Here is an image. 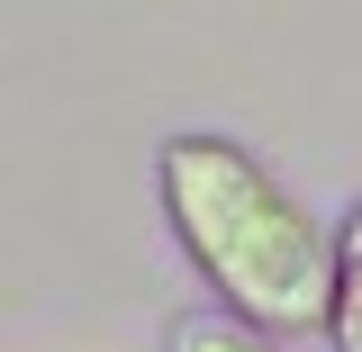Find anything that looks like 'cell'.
<instances>
[{
    "instance_id": "6da1fadb",
    "label": "cell",
    "mask_w": 362,
    "mask_h": 352,
    "mask_svg": "<svg viewBox=\"0 0 362 352\" xmlns=\"http://www.w3.org/2000/svg\"><path fill=\"white\" fill-rule=\"evenodd\" d=\"M154 190H163V217H173L181 253L209 271L226 316H245L263 334L326 325V308H335V235H317V217L245 145L199 135V127L163 135Z\"/></svg>"
},
{
    "instance_id": "7a4b0ae2",
    "label": "cell",
    "mask_w": 362,
    "mask_h": 352,
    "mask_svg": "<svg viewBox=\"0 0 362 352\" xmlns=\"http://www.w3.org/2000/svg\"><path fill=\"white\" fill-rule=\"evenodd\" d=\"M326 344L362 352V199L335 217V308H326Z\"/></svg>"
},
{
    "instance_id": "3957f363",
    "label": "cell",
    "mask_w": 362,
    "mask_h": 352,
    "mask_svg": "<svg viewBox=\"0 0 362 352\" xmlns=\"http://www.w3.org/2000/svg\"><path fill=\"white\" fill-rule=\"evenodd\" d=\"M163 352H281V334H263V325H245L226 308H190V316H173Z\"/></svg>"
}]
</instances>
